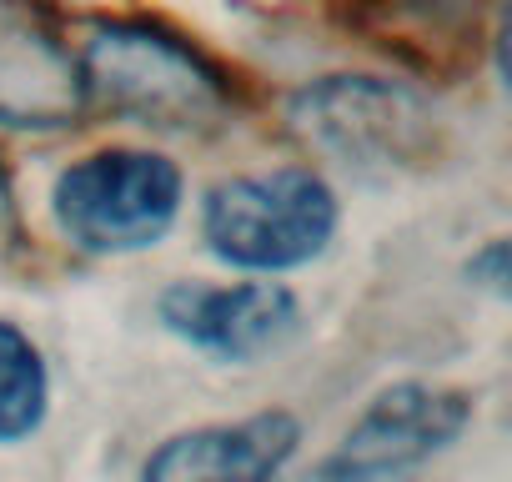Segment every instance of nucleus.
Segmentation results:
<instances>
[{
  "mask_svg": "<svg viewBox=\"0 0 512 482\" xmlns=\"http://www.w3.org/2000/svg\"><path fill=\"white\" fill-rule=\"evenodd\" d=\"M312 482H337V477H312ZM382 482H407V477H382Z\"/></svg>",
  "mask_w": 512,
  "mask_h": 482,
  "instance_id": "f8f14e48",
  "label": "nucleus"
},
{
  "mask_svg": "<svg viewBox=\"0 0 512 482\" xmlns=\"http://www.w3.org/2000/svg\"><path fill=\"white\" fill-rule=\"evenodd\" d=\"M342 201L317 166H272L216 181L201 196L206 252L246 277L312 267L337 236Z\"/></svg>",
  "mask_w": 512,
  "mask_h": 482,
  "instance_id": "f03ea898",
  "label": "nucleus"
},
{
  "mask_svg": "<svg viewBox=\"0 0 512 482\" xmlns=\"http://www.w3.org/2000/svg\"><path fill=\"white\" fill-rule=\"evenodd\" d=\"M477 417L472 392L437 387V382H392L382 387L367 412L347 427L337 452L317 467V477L337 482H382L407 477L412 467L447 452Z\"/></svg>",
  "mask_w": 512,
  "mask_h": 482,
  "instance_id": "39448f33",
  "label": "nucleus"
},
{
  "mask_svg": "<svg viewBox=\"0 0 512 482\" xmlns=\"http://www.w3.org/2000/svg\"><path fill=\"white\" fill-rule=\"evenodd\" d=\"M86 111L161 131V136H206L231 116V76L201 56L191 41L151 21H106L81 51Z\"/></svg>",
  "mask_w": 512,
  "mask_h": 482,
  "instance_id": "f257e3e1",
  "label": "nucleus"
},
{
  "mask_svg": "<svg viewBox=\"0 0 512 482\" xmlns=\"http://www.w3.org/2000/svg\"><path fill=\"white\" fill-rule=\"evenodd\" d=\"M292 136L362 176H392L427 166L437 151V121L427 101L382 76H322L307 81L287 106Z\"/></svg>",
  "mask_w": 512,
  "mask_h": 482,
  "instance_id": "20e7f679",
  "label": "nucleus"
},
{
  "mask_svg": "<svg viewBox=\"0 0 512 482\" xmlns=\"http://www.w3.org/2000/svg\"><path fill=\"white\" fill-rule=\"evenodd\" d=\"M86 91L76 51L31 0H0V126L66 131L81 126Z\"/></svg>",
  "mask_w": 512,
  "mask_h": 482,
  "instance_id": "0eeeda50",
  "label": "nucleus"
},
{
  "mask_svg": "<svg viewBox=\"0 0 512 482\" xmlns=\"http://www.w3.org/2000/svg\"><path fill=\"white\" fill-rule=\"evenodd\" d=\"M467 277L482 282L492 297H507V241H502V236H492L487 247L467 262Z\"/></svg>",
  "mask_w": 512,
  "mask_h": 482,
  "instance_id": "9d476101",
  "label": "nucleus"
},
{
  "mask_svg": "<svg viewBox=\"0 0 512 482\" xmlns=\"http://www.w3.org/2000/svg\"><path fill=\"white\" fill-rule=\"evenodd\" d=\"M297 447V412L267 407L236 422H201L161 437L141 462V482H277Z\"/></svg>",
  "mask_w": 512,
  "mask_h": 482,
  "instance_id": "6e6552de",
  "label": "nucleus"
},
{
  "mask_svg": "<svg viewBox=\"0 0 512 482\" xmlns=\"http://www.w3.org/2000/svg\"><path fill=\"white\" fill-rule=\"evenodd\" d=\"M51 412V367L26 327L0 317V447L41 432Z\"/></svg>",
  "mask_w": 512,
  "mask_h": 482,
  "instance_id": "1a4fd4ad",
  "label": "nucleus"
},
{
  "mask_svg": "<svg viewBox=\"0 0 512 482\" xmlns=\"http://www.w3.org/2000/svg\"><path fill=\"white\" fill-rule=\"evenodd\" d=\"M186 176L146 146H101L76 156L51 186V216L86 257H136L171 236Z\"/></svg>",
  "mask_w": 512,
  "mask_h": 482,
  "instance_id": "7ed1b4c3",
  "label": "nucleus"
},
{
  "mask_svg": "<svg viewBox=\"0 0 512 482\" xmlns=\"http://www.w3.org/2000/svg\"><path fill=\"white\" fill-rule=\"evenodd\" d=\"M156 317L186 347L216 362H262L302 332V297L277 277L246 282H166Z\"/></svg>",
  "mask_w": 512,
  "mask_h": 482,
  "instance_id": "423d86ee",
  "label": "nucleus"
},
{
  "mask_svg": "<svg viewBox=\"0 0 512 482\" xmlns=\"http://www.w3.org/2000/svg\"><path fill=\"white\" fill-rule=\"evenodd\" d=\"M26 247V231H21V211H16V191H11V176L0 166V267H6L16 252Z\"/></svg>",
  "mask_w": 512,
  "mask_h": 482,
  "instance_id": "9b49d317",
  "label": "nucleus"
}]
</instances>
